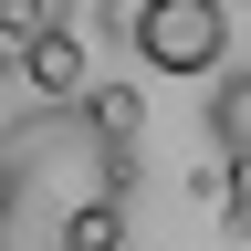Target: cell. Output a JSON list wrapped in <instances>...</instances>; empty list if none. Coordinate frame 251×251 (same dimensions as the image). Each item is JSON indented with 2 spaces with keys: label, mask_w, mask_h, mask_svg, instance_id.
Wrapping results in <instances>:
<instances>
[{
  "label": "cell",
  "mask_w": 251,
  "mask_h": 251,
  "mask_svg": "<svg viewBox=\"0 0 251 251\" xmlns=\"http://www.w3.org/2000/svg\"><path fill=\"white\" fill-rule=\"evenodd\" d=\"M220 209H230V230H251V157L230 168V199H220Z\"/></svg>",
  "instance_id": "cell-7"
},
{
  "label": "cell",
  "mask_w": 251,
  "mask_h": 251,
  "mask_svg": "<svg viewBox=\"0 0 251 251\" xmlns=\"http://www.w3.org/2000/svg\"><path fill=\"white\" fill-rule=\"evenodd\" d=\"M126 42L147 74H220L230 63V0H136Z\"/></svg>",
  "instance_id": "cell-1"
},
{
  "label": "cell",
  "mask_w": 251,
  "mask_h": 251,
  "mask_svg": "<svg viewBox=\"0 0 251 251\" xmlns=\"http://www.w3.org/2000/svg\"><path fill=\"white\" fill-rule=\"evenodd\" d=\"M63 251H126V199H94L63 220Z\"/></svg>",
  "instance_id": "cell-4"
},
{
  "label": "cell",
  "mask_w": 251,
  "mask_h": 251,
  "mask_svg": "<svg viewBox=\"0 0 251 251\" xmlns=\"http://www.w3.org/2000/svg\"><path fill=\"white\" fill-rule=\"evenodd\" d=\"M0 21H11V42L31 52L42 31H63V0H0Z\"/></svg>",
  "instance_id": "cell-6"
},
{
  "label": "cell",
  "mask_w": 251,
  "mask_h": 251,
  "mask_svg": "<svg viewBox=\"0 0 251 251\" xmlns=\"http://www.w3.org/2000/svg\"><path fill=\"white\" fill-rule=\"evenodd\" d=\"M209 136H220V147H230V168H241V157H251V74H230V84H220V94H209Z\"/></svg>",
  "instance_id": "cell-3"
},
{
  "label": "cell",
  "mask_w": 251,
  "mask_h": 251,
  "mask_svg": "<svg viewBox=\"0 0 251 251\" xmlns=\"http://www.w3.org/2000/svg\"><path fill=\"white\" fill-rule=\"evenodd\" d=\"M84 126H94L105 147H126V126H136V94H126V84H105V94H84Z\"/></svg>",
  "instance_id": "cell-5"
},
{
  "label": "cell",
  "mask_w": 251,
  "mask_h": 251,
  "mask_svg": "<svg viewBox=\"0 0 251 251\" xmlns=\"http://www.w3.org/2000/svg\"><path fill=\"white\" fill-rule=\"evenodd\" d=\"M21 74H31V94L74 105V94H84V42H74V31H42V42L21 52Z\"/></svg>",
  "instance_id": "cell-2"
}]
</instances>
